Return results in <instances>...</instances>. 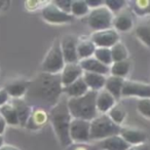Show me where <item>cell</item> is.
<instances>
[{
  "label": "cell",
  "instance_id": "cell-2",
  "mask_svg": "<svg viewBox=\"0 0 150 150\" xmlns=\"http://www.w3.org/2000/svg\"><path fill=\"white\" fill-rule=\"evenodd\" d=\"M67 100L68 98L64 95V97H62L61 100L52 109H50V112H48L50 121L52 122L57 138L61 145L65 148L72 144L69 136V129H70L72 116L67 106Z\"/></svg>",
  "mask_w": 150,
  "mask_h": 150
},
{
  "label": "cell",
  "instance_id": "cell-41",
  "mask_svg": "<svg viewBox=\"0 0 150 150\" xmlns=\"http://www.w3.org/2000/svg\"><path fill=\"white\" fill-rule=\"evenodd\" d=\"M0 150H20L19 148H17V147H15V146H13V145H3L2 147L0 148Z\"/></svg>",
  "mask_w": 150,
  "mask_h": 150
},
{
  "label": "cell",
  "instance_id": "cell-24",
  "mask_svg": "<svg viewBox=\"0 0 150 150\" xmlns=\"http://www.w3.org/2000/svg\"><path fill=\"white\" fill-rule=\"evenodd\" d=\"M96 45L90 38H82L78 39L77 42V56L78 59L84 60V59L91 58L94 56L95 50H96Z\"/></svg>",
  "mask_w": 150,
  "mask_h": 150
},
{
  "label": "cell",
  "instance_id": "cell-8",
  "mask_svg": "<svg viewBox=\"0 0 150 150\" xmlns=\"http://www.w3.org/2000/svg\"><path fill=\"white\" fill-rule=\"evenodd\" d=\"M41 16L44 21L50 24H67L74 21V17L72 15L61 11L54 2L46 4L41 9Z\"/></svg>",
  "mask_w": 150,
  "mask_h": 150
},
{
  "label": "cell",
  "instance_id": "cell-32",
  "mask_svg": "<svg viewBox=\"0 0 150 150\" xmlns=\"http://www.w3.org/2000/svg\"><path fill=\"white\" fill-rule=\"evenodd\" d=\"M94 57L96 60H98L99 62H101L102 64L106 65V66H111V64L113 63L112 61V56H111V50L110 48L107 47H97L95 50Z\"/></svg>",
  "mask_w": 150,
  "mask_h": 150
},
{
  "label": "cell",
  "instance_id": "cell-38",
  "mask_svg": "<svg viewBox=\"0 0 150 150\" xmlns=\"http://www.w3.org/2000/svg\"><path fill=\"white\" fill-rule=\"evenodd\" d=\"M9 96L7 95V93L4 91V88H0V107L3 106L4 104L8 103Z\"/></svg>",
  "mask_w": 150,
  "mask_h": 150
},
{
  "label": "cell",
  "instance_id": "cell-16",
  "mask_svg": "<svg viewBox=\"0 0 150 150\" xmlns=\"http://www.w3.org/2000/svg\"><path fill=\"white\" fill-rule=\"evenodd\" d=\"M134 27V20L131 13L125 9L119 11L117 15H114L113 18L112 28L117 32H127Z\"/></svg>",
  "mask_w": 150,
  "mask_h": 150
},
{
  "label": "cell",
  "instance_id": "cell-15",
  "mask_svg": "<svg viewBox=\"0 0 150 150\" xmlns=\"http://www.w3.org/2000/svg\"><path fill=\"white\" fill-rule=\"evenodd\" d=\"M29 82L30 80H27L25 78H16L7 82L3 86V88L7 93V95L13 99H22L25 97L27 93Z\"/></svg>",
  "mask_w": 150,
  "mask_h": 150
},
{
  "label": "cell",
  "instance_id": "cell-12",
  "mask_svg": "<svg viewBox=\"0 0 150 150\" xmlns=\"http://www.w3.org/2000/svg\"><path fill=\"white\" fill-rule=\"evenodd\" d=\"M119 136L129 146L146 143V140H147V134L145 131L134 127H121Z\"/></svg>",
  "mask_w": 150,
  "mask_h": 150
},
{
  "label": "cell",
  "instance_id": "cell-22",
  "mask_svg": "<svg viewBox=\"0 0 150 150\" xmlns=\"http://www.w3.org/2000/svg\"><path fill=\"white\" fill-rule=\"evenodd\" d=\"M125 79L120 77H116L113 75H108L106 77V82H105L104 88L108 93H110L115 100H119L121 97V92H122V86Z\"/></svg>",
  "mask_w": 150,
  "mask_h": 150
},
{
  "label": "cell",
  "instance_id": "cell-4",
  "mask_svg": "<svg viewBox=\"0 0 150 150\" xmlns=\"http://www.w3.org/2000/svg\"><path fill=\"white\" fill-rule=\"evenodd\" d=\"M120 125L111 120L107 113L98 114L93 120H91V141H102L111 136L119 135Z\"/></svg>",
  "mask_w": 150,
  "mask_h": 150
},
{
  "label": "cell",
  "instance_id": "cell-17",
  "mask_svg": "<svg viewBox=\"0 0 150 150\" xmlns=\"http://www.w3.org/2000/svg\"><path fill=\"white\" fill-rule=\"evenodd\" d=\"M79 65L82 70L86 71V72L98 73V74H102L104 76L110 75V67L102 64L98 60H96L94 57L84 59V60H80Z\"/></svg>",
  "mask_w": 150,
  "mask_h": 150
},
{
  "label": "cell",
  "instance_id": "cell-39",
  "mask_svg": "<svg viewBox=\"0 0 150 150\" xmlns=\"http://www.w3.org/2000/svg\"><path fill=\"white\" fill-rule=\"evenodd\" d=\"M127 150H150V147H149V145H148V144L142 143V144H138V145L129 146Z\"/></svg>",
  "mask_w": 150,
  "mask_h": 150
},
{
  "label": "cell",
  "instance_id": "cell-43",
  "mask_svg": "<svg viewBox=\"0 0 150 150\" xmlns=\"http://www.w3.org/2000/svg\"><path fill=\"white\" fill-rule=\"evenodd\" d=\"M4 145V139H3V136L0 135V148Z\"/></svg>",
  "mask_w": 150,
  "mask_h": 150
},
{
  "label": "cell",
  "instance_id": "cell-3",
  "mask_svg": "<svg viewBox=\"0 0 150 150\" xmlns=\"http://www.w3.org/2000/svg\"><path fill=\"white\" fill-rule=\"evenodd\" d=\"M97 93L98 92L88 91L83 96L69 98L67 100V106L72 118L91 121L98 115L96 106Z\"/></svg>",
  "mask_w": 150,
  "mask_h": 150
},
{
  "label": "cell",
  "instance_id": "cell-7",
  "mask_svg": "<svg viewBox=\"0 0 150 150\" xmlns=\"http://www.w3.org/2000/svg\"><path fill=\"white\" fill-rule=\"evenodd\" d=\"M91 133V121L72 118L69 129V136L72 143H88Z\"/></svg>",
  "mask_w": 150,
  "mask_h": 150
},
{
  "label": "cell",
  "instance_id": "cell-36",
  "mask_svg": "<svg viewBox=\"0 0 150 150\" xmlns=\"http://www.w3.org/2000/svg\"><path fill=\"white\" fill-rule=\"evenodd\" d=\"M54 3L61 11L71 15V4H72L71 0H57V1H54Z\"/></svg>",
  "mask_w": 150,
  "mask_h": 150
},
{
  "label": "cell",
  "instance_id": "cell-23",
  "mask_svg": "<svg viewBox=\"0 0 150 150\" xmlns=\"http://www.w3.org/2000/svg\"><path fill=\"white\" fill-rule=\"evenodd\" d=\"M129 145L119 135L111 137L101 141L102 150H127Z\"/></svg>",
  "mask_w": 150,
  "mask_h": 150
},
{
  "label": "cell",
  "instance_id": "cell-33",
  "mask_svg": "<svg viewBox=\"0 0 150 150\" xmlns=\"http://www.w3.org/2000/svg\"><path fill=\"white\" fill-rule=\"evenodd\" d=\"M127 2L125 0H106V1H104V5L113 15L123 11L125 7L127 6Z\"/></svg>",
  "mask_w": 150,
  "mask_h": 150
},
{
  "label": "cell",
  "instance_id": "cell-19",
  "mask_svg": "<svg viewBox=\"0 0 150 150\" xmlns=\"http://www.w3.org/2000/svg\"><path fill=\"white\" fill-rule=\"evenodd\" d=\"M11 103V105L15 107L16 111H17L20 125H21V127H25L28 119H29L30 114H31L32 107L24 100V98L13 99Z\"/></svg>",
  "mask_w": 150,
  "mask_h": 150
},
{
  "label": "cell",
  "instance_id": "cell-10",
  "mask_svg": "<svg viewBox=\"0 0 150 150\" xmlns=\"http://www.w3.org/2000/svg\"><path fill=\"white\" fill-rule=\"evenodd\" d=\"M121 96L138 97L140 99H150V84L125 79Z\"/></svg>",
  "mask_w": 150,
  "mask_h": 150
},
{
  "label": "cell",
  "instance_id": "cell-11",
  "mask_svg": "<svg viewBox=\"0 0 150 150\" xmlns=\"http://www.w3.org/2000/svg\"><path fill=\"white\" fill-rule=\"evenodd\" d=\"M77 42L78 39L73 35H65L60 40L61 50H62L65 63L79 62L77 56Z\"/></svg>",
  "mask_w": 150,
  "mask_h": 150
},
{
  "label": "cell",
  "instance_id": "cell-25",
  "mask_svg": "<svg viewBox=\"0 0 150 150\" xmlns=\"http://www.w3.org/2000/svg\"><path fill=\"white\" fill-rule=\"evenodd\" d=\"M131 71V61L127 59L125 61H119V62H113L110 66V75L120 77L125 79Z\"/></svg>",
  "mask_w": 150,
  "mask_h": 150
},
{
  "label": "cell",
  "instance_id": "cell-37",
  "mask_svg": "<svg viewBox=\"0 0 150 150\" xmlns=\"http://www.w3.org/2000/svg\"><path fill=\"white\" fill-rule=\"evenodd\" d=\"M86 3H88L90 9H95L98 8V7L104 5V1L103 0H86Z\"/></svg>",
  "mask_w": 150,
  "mask_h": 150
},
{
  "label": "cell",
  "instance_id": "cell-31",
  "mask_svg": "<svg viewBox=\"0 0 150 150\" xmlns=\"http://www.w3.org/2000/svg\"><path fill=\"white\" fill-rule=\"evenodd\" d=\"M90 7L86 0H74L71 4V15L73 17H83L88 15Z\"/></svg>",
  "mask_w": 150,
  "mask_h": 150
},
{
  "label": "cell",
  "instance_id": "cell-9",
  "mask_svg": "<svg viewBox=\"0 0 150 150\" xmlns=\"http://www.w3.org/2000/svg\"><path fill=\"white\" fill-rule=\"evenodd\" d=\"M90 39L94 42L96 47H107L110 48L120 41L119 34L117 31H115L113 28L106 30H101V31H94L91 34Z\"/></svg>",
  "mask_w": 150,
  "mask_h": 150
},
{
  "label": "cell",
  "instance_id": "cell-29",
  "mask_svg": "<svg viewBox=\"0 0 150 150\" xmlns=\"http://www.w3.org/2000/svg\"><path fill=\"white\" fill-rule=\"evenodd\" d=\"M136 35L142 43L150 48V23H141L135 29Z\"/></svg>",
  "mask_w": 150,
  "mask_h": 150
},
{
  "label": "cell",
  "instance_id": "cell-5",
  "mask_svg": "<svg viewBox=\"0 0 150 150\" xmlns=\"http://www.w3.org/2000/svg\"><path fill=\"white\" fill-rule=\"evenodd\" d=\"M65 64L66 63L61 50L60 40L56 39L43 59L41 64L42 72L48 74H60Z\"/></svg>",
  "mask_w": 150,
  "mask_h": 150
},
{
  "label": "cell",
  "instance_id": "cell-30",
  "mask_svg": "<svg viewBox=\"0 0 150 150\" xmlns=\"http://www.w3.org/2000/svg\"><path fill=\"white\" fill-rule=\"evenodd\" d=\"M132 11L140 17L150 15V0H135L132 1Z\"/></svg>",
  "mask_w": 150,
  "mask_h": 150
},
{
  "label": "cell",
  "instance_id": "cell-18",
  "mask_svg": "<svg viewBox=\"0 0 150 150\" xmlns=\"http://www.w3.org/2000/svg\"><path fill=\"white\" fill-rule=\"evenodd\" d=\"M116 103L115 98L107 92L105 88L99 91L97 93V98H96V106L98 113L100 112V114H105L108 113V111L112 108Z\"/></svg>",
  "mask_w": 150,
  "mask_h": 150
},
{
  "label": "cell",
  "instance_id": "cell-6",
  "mask_svg": "<svg viewBox=\"0 0 150 150\" xmlns=\"http://www.w3.org/2000/svg\"><path fill=\"white\" fill-rule=\"evenodd\" d=\"M114 15L105 5L90 11L88 16V24L94 31H101L112 28Z\"/></svg>",
  "mask_w": 150,
  "mask_h": 150
},
{
  "label": "cell",
  "instance_id": "cell-28",
  "mask_svg": "<svg viewBox=\"0 0 150 150\" xmlns=\"http://www.w3.org/2000/svg\"><path fill=\"white\" fill-rule=\"evenodd\" d=\"M110 50L113 62H119L129 59V50L121 41L115 43L112 47H110Z\"/></svg>",
  "mask_w": 150,
  "mask_h": 150
},
{
  "label": "cell",
  "instance_id": "cell-1",
  "mask_svg": "<svg viewBox=\"0 0 150 150\" xmlns=\"http://www.w3.org/2000/svg\"><path fill=\"white\" fill-rule=\"evenodd\" d=\"M63 90L60 74L41 72L30 80L24 100L31 107L52 109L64 95Z\"/></svg>",
  "mask_w": 150,
  "mask_h": 150
},
{
  "label": "cell",
  "instance_id": "cell-26",
  "mask_svg": "<svg viewBox=\"0 0 150 150\" xmlns=\"http://www.w3.org/2000/svg\"><path fill=\"white\" fill-rule=\"evenodd\" d=\"M0 115L4 118L6 125H20L19 118H18L17 111L11 103H6L0 107Z\"/></svg>",
  "mask_w": 150,
  "mask_h": 150
},
{
  "label": "cell",
  "instance_id": "cell-20",
  "mask_svg": "<svg viewBox=\"0 0 150 150\" xmlns=\"http://www.w3.org/2000/svg\"><path fill=\"white\" fill-rule=\"evenodd\" d=\"M106 77L107 76L98 74V73L86 72V71H83L82 73V78H83L84 82L88 86V90L93 91V92H99L104 88Z\"/></svg>",
  "mask_w": 150,
  "mask_h": 150
},
{
  "label": "cell",
  "instance_id": "cell-14",
  "mask_svg": "<svg viewBox=\"0 0 150 150\" xmlns=\"http://www.w3.org/2000/svg\"><path fill=\"white\" fill-rule=\"evenodd\" d=\"M83 70L81 69L79 65V62L77 63H66L63 68L61 75V82H62L63 88L68 86L69 84L73 83L75 80H77L82 76Z\"/></svg>",
  "mask_w": 150,
  "mask_h": 150
},
{
  "label": "cell",
  "instance_id": "cell-40",
  "mask_svg": "<svg viewBox=\"0 0 150 150\" xmlns=\"http://www.w3.org/2000/svg\"><path fill=\"white\" fill-rule=\"evenodd\" d=\"M5 127H6V122H5L4 118L0 115V135H2L4 133Z\"/></svg>",
  "mask_w": 150,
  "mask_h": 150
},
{
  "label": "cell",
  "instance_id": "cell-35",
  "mask_svg": "<svg viewBox=\"0 0 150 150\" xmlns=\"http://www.w3.org/2000/svg\"><path fill=\"white\" fill-rule=\"evenodd\" d=\"M67 150H97V147L88 143H72L67 147Z\"/></svg>",
  "mask_w": 150,
  "mask_h": 150
},
{
  "label": "cell",
  "instance_id": "cell-34",
  "mask_svg": "<svg viewBox=\"0 0 150 150\" xmlns=\"http://www.w3.org/2000/svg\"><path fill=\"white\" fill-rule=\"evenodd\" d=\"M137 109L140 114L150 119V99H140L137 103Z\"/></svg>",
  "mask_w": 150,
  "mask_h": 150
},
{
  "label": "cell",
  "instance_id": "cell-21",
  "mask_svg": "<svg viewBox=\"0 0 150 150\" xmlns=\"http://www.w3.org/2000/svg\"><path fill=\"white\" fill-rule=\"evenodd\" d=\"M88 88L86 83L84 82L82 76L78 78L77 80H75L73 83L69 84L68 86H65L63 90V94L67 97V98H77V97H81L86 95L88 92Z\"/></svg>",
  "mask_w": 150,
  "mask_h": 150
},
{
  "label": "cell",
  "instance_id": "cell-42",
  "mask_svg": "<svg viewBox=\"0 0 150 150\" xmlns=\"http://www.w3.org/2000/svg\"><path fill=\"white\" fill-rule=\"evenodd\" d=\"M5 4H6V1H4V0H0V11H2V8L5 6Z\"/></svg>",
  "mask_w": 150,
  "mask_h": 150
},
{
  "label": "cell",
  "instance_id": "cell-27",
  "mask_svg": "<svg viewBox=\"0 0 150 150\" xmlns=\"http://www.w3.org/2000/svg\"><path fill=\"white\" fill-rule=\"evenodd\" d=\"M107 114H108V116L110 117L113 122L120 125L125 121V117H127V110L121 104L115 103V105L108 111Z\"/></svg>",
  "mask_w": 150,
  "mask_h": 150
},
{
  "label": "cell",
  "instance_id": "cell-13",
  "mask_svg": "<svg viewBox=\"0 0 150 150\" xmlns=\"http://www.w3.org/2000/svg\"><path fill=\"white\" fill-rule=\"evenodd\" d=\"M48 120H50V116L45 109L41 107H32L31 114L25 127H27L28 129H32V131H37V129H42Z\"/></svg>",
  "mask_w": 150,
  "mask_h": 150
}]
</instances>
